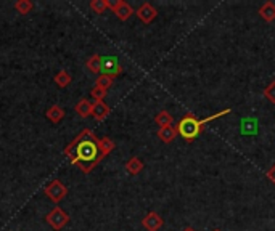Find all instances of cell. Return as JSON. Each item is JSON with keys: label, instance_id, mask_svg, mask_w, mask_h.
<instances>
[{"label": "cell", "instance_id": "obj_19", "mask_svg": "<svg viewBox=\"0 0 275 231\" xmlns=\"http://www.w3.org/2000/svg\"><path fill=\"white\" fill-rule=\"evenodd\" d=\"M113 82H115L113 77L100 74V76L97 77V80H95V87H97V88H101V90H106V92H108V88L113 85Z\"/></svg>", "mask_w": 275, "mask_h": 231}, {"label": "cell", "instance_id": "obj_14", "mask_svg": "<svg viewBox=\"0 0 275 231\" xmlns=\"http://www.w3.org/2000/svg\"><path fill=\"white\" fill-rule=\"evenodd\" d=\"M126 170H127V174L130 175H139L142 170H144V162H142V159L134 156V157H130L127 162H126Z\"/></svg>", "mask_w": 275, "mask_h": 231}, {"label": "cell", "instance_id": "obj_15", "mask_svg": "<svg viewBox=\"0 0 275 231\" xmlns=\"http://www.w3.org/2000/svg\"><path fill=\"white\" fill-rule=\"evenodd\" d=\"M155 122L159 128L162 127H169V125H174V119H172L171 113L166 111V109H162V111H159L156 116H155Z\"/></svg>", "mask_w": 275, "mask_h": 231}, {"label": "cell", "instance_id": "obj_25", "mask_svg": "<svg viewBox=\"0 0 275 231\" xmlns=\"http://www.w3.org/2000/svg\"><path fill=\"white\" fill-rule=\"evenodd\" d=\"M182 231H197V229L193 228V226H185V228H183Z\"/></svg>", "mask_w": 275, "mask_h": 231}, {"label": "cell", "instance_id": "obj_26", "mask_svg": "<svg viewBox=\"0 0 275 231\" xmlns=\"http://www.w3.org/2000/svg\"><path fill=\"white\" fill-rule=\"evenodd\" d=\"M212 231H222V229H219V228H216V229H212Z\"/></svg>", "mask_w": 275, "mask_h": 231}, {"label": "cell", "instance_id": "obj_17", "mask_svg": "<svg viewBox=\"0 0 275 231\" xmlns=\"http://www.w3.org/2000/svg\"><path fill=\"white\" fill-rule=\"evenodd\" d=\"M86 68L87 71L94 73V74H100V68H101V56L100 55H92L87 61H86Z\"/></svg>", "mask_w": 275, "mask_h": 231}, {"label": "cell", "instance_id": "obj_11", "mask_svg": "<svg viewBox=\"0 0 275 231\" xmlns=\"http://www.w3.org/2000/svg\"><path fill=\"white\" fill-rule=\"evenodd\" d=\"M259 16L264 19V21L267 23H272L275 21V4L270 2V0H267V2H264L261 7H259Z\"/></svg>", "mask_w": 275, "mask_h": 231}, {"label": "cell", "instance_id": "obj_16", "mask_svg": "<svg viewBox=\"0 0 275 231\" xmlns=\"http://www.w3.org/2000/svg\"><path fill=\"white\" fill-rule=\"evenodd\" d=\"M53 79H55V84H57L60 88H66L71 82H73V77H71V74H69L68 71H65V69L58 71Z\"/></svg>", "mask_w": 275, "mask_h": 231}, {"label": "cell", "instance_id": "obj_6", "mask_svg": "<svg viewBox=\"0 0 275 231\" xmlns=\"http://www.w3.org/2000/svg\"><path fill=\"white\" fill-rule=\"evenodd\" d=\"M122 66L118 61V58L115 56H101V68H100V74L109 76V77H118L122 74Z\"/></svg>", "mask_w": 275, "mask_h": 231}, {"label": "cell", "instance_id": "obj_24", "mask_svg": "<svg viewBox=\"0 0 275 231\" xmlns=\"http://www.w3.org/2000/svg\"><path fill=\"white\" fill-rule=\"evenodd\" d=\"M266 177L270 180V183H272V185H275V164H273V166L267 170V172H266Z\"/></svg>", "mask_w": 275, "mask_h": 231}, {"label": "cell", "instance_id": "obj_4", "mask_svg": "<svg viewBox=\"0 0 275 231\" xmlns=\"http://www.w3.org/2000/svg\"><path fill=\"white\" fill-rule=\"evenodd\" d=\"M44 193L45 196L50 199V201H53L55 204L61 203L66 196H68V188L60 182V180H52L44 189Z\"/></svg>", "mask_w": 275, "mask_h": 231}, {"label": "cell", "instance_id": "obj_3", "mask_svg": "<svg viewBox=\"0 0 275 231\" xmlns=\"http://www.w3.org/2000/svg\"><path fill=\"white\" fill-rule=\"evenodd\" d=\"M45 220H47V223L52 226L55 231H60V229H63V228L69 223V215L65 212L63 209L57 206V207H53V209L47 214Z\"/></svg>", "mask_w": 275, "mask_h": 231}, {"label": "cell", "instance_id": "obj_9", "mask_svg": "<svg viewBox=\"0 0 275 231\" xmlns=\"http://www.w3.org/2000/svg\"><path fill=\"white\" fill-rule=\"evenodd\" d=\"M111 113V108L105 103V102H95L94 106H92V117H94L97 122H101L105 120Z\"/></svg>", "mask_w": 275, "mask_h": 231}, {"label": "cell", "instance_id": "obj_22", "mask_svg": "<svg viewBox=\"0 0 275 231\" xmlns=\"http://www.w3.org/2000/svg\"><path fill=\"white\" fill-rule=\"evenodd\" d=\"M264 96H266L272 105H275V80H272V82L264 88Z\"/></svg>", "mask_w": 275, "mask_h": 231}, {"label": "cell", "instance_id": "obj_2", "mask_svg": "<svg viewBox=\"0 0 275 231\" xmlns=\"http://www.w3.org/2000/svg\"><path fill=\"white\" fill-rule=\"evenodd\" d=\"M232 113V109L230 108H226L224 111H219L217 114H214V116H209L206 119H197L195 116H193L191 113H187L185 116H183L180 120H179V124L176 125L177 128V134L185 140V142L191 143L193 140H195L197 137H200L203 134V130H205L206 124L212 122V120H216L222 116H227Z\"/></svg>", "mask_w": 275, "mask_h": 231}, {"label": "cell", "instance_id": "obj_5", "mask_svg": "<svg viewBox=\"0 0 275 231\" xmlns=\"http://www.w3.org/2000/svg\"><path fill=\"white\" fill-rule=\"evenodd\" d=\"M108 10H111L121 21H127V19L134 15V8H132L124 0H106Z\"/></svg>", "mask_w": 275, "mask_h": 231}, {"label": "cell", "instance_id": "obj_20", "mask_svg": "<svg viewBox=\"0 0 275 231\" xmlns=\"http://www.w3.org/2000/svg\"><path fill=\"white\" fill-rule=\"evenodd\" d=\"M100 146H101V151H103V154L108 156L111 151H115L116 143H115L109 137H101V138H100Z\"/></svg>", "mask_w": 275, "mask_h": 231}, {"label": "cell", "instance_id": "obj_18", "mask_svg": "<svg viewBox=\"0 0 275 231\" xmlns=\"http://www.w3.org/2000/svg\"><path fill=\"white\" fill-rule=\"evenodd\" d=\"M33 8H34V4L31 2V0H18V2H15V10L19 15H28L33 12Z\"/></svg>", "mask_w": 275, "mask_h": 231}, {"label": "cell", "instance_id": "obj_21", "mask_svg": "<svg viewBox=\"0 0 275 231\" xmlns=\"http://www.w3.org/2000/svg\"><path fill=\"white\" fill-rule=\"evenodd\" d=\"M90 8H92V12H94V13L101 15V13H105L108 10V4H106V0H92Z\"/></svg>", "mask_w": 275, "mask_h": 231}, {"label": "cell", "instance_id": "obj_10", "mask_svg": "<svg viewBox=\"0 0 275 231\" xmlns=\"http://www.w3.org/2000/svg\"><path fill=\"white\" fill-rule=\"evenodd\" d=\"M65 114H66L65 109L61 108L60 105H52V106H50L47 111H45V117H47L52 124H60L61 120L65 119Z\"/></svg>", "mask_w": 275, "mask_h": 231}, {"label": "cell", "instance_id": "obj_23", "mask_svg": "<svg viewBox=\"0 0 275 231\" xmlns=\"http://www.w3.org/2000/svg\"><path fill=\"white\" fill-rule=\"evenodd\" d=\"M106 90H101V88H97V87H94L90 90V96L95 100V102H103L105 100V96H106Z\"/></svg>", "mask_w": 275, "mask_h": 231}, {"label": "cell", "instance_id": "obj_1", "mask_svg": "<svg viewBox=\"0 0 275 231\" xmlns=\"http://www.w3.org/2000/svg\"><path fill=\"white\" fill-rule=\"evenodd\" d=\"M63 154L73 166H77L82 174H90L106 156L101 151L100 138L90 128H84L73 142H71Z\"/></svg>", "mask_w": 275, "mask_h": 231}, {"label": "cell", "instance_id": "obj_7", "mask_svg": "<svg viewBox=\"0 0 275 231\" xmlns=\"http://www.w3.org/2000/svg\"><path fill=\"white\" fill-rule=\"evenodd\" d=\"M135 15H137V18H139L144 24H150V23H153V21L156 19L158 10L153 7L151 4L145 2V4H142V5L135 10Z\"/></svg>", "mask_w": 275, "mask_h": 231}, {"label": "cell", "instance_id": "obj_12", "mask_svg": "<svg viewBox=\"0 0 275 231\" xmlns=\"http://www.w3.org/2000/svg\"><path fill=\"white\" fill-rule=\"evenodd\" d=\"M92 106H94V103H90L89 98H80L79 102L76 103V106H74V113L79 117L86 119V117L92 116Z\"/></svg>", "mask_w": 275, "mask_h": 231}, {"label": "cell", "instance_id": "obj_13", "mask_svg": "<svg viewBox=\"0 0 275 231\" xmlns=\"http://www.w3.org/2000/svg\"><path fill=\"white\" fill-rule=\"evenodd\" d=\"M177 128L174 125H169V127H162L158 130V138L161 140L162 143H172L177 137Z\"/></svg>", "mask_w": 275, "mask_h": 231}, {"label": "cell", "instance_id": "obj_8", "mask_svg": "<svg viewBox=\"0 0 275 231\" xmlns=\"http://www.w3.org/2000/svg\"><path fill=\"white\" fill-rule=\"evenodd\" d=\"M162 225H164V220L156 212H148L144 218H142V226L147 231H158Z\"/></svg>", "mask_w": 275, "mask_h": 231}]
</instances>
